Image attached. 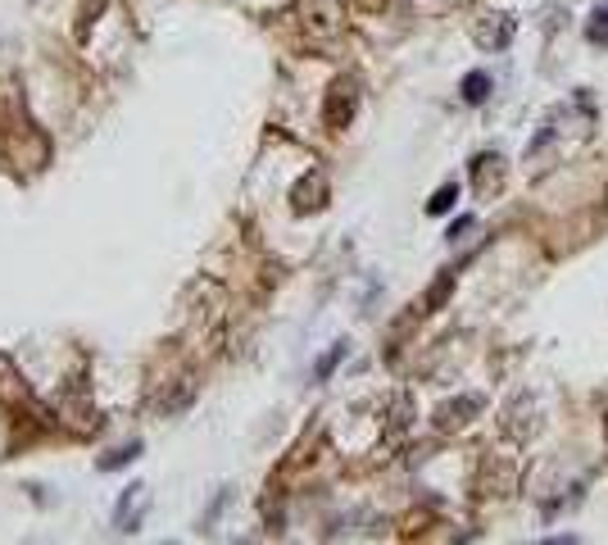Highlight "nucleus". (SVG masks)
<instances>
[{
    "label": "nucleus",
    "instance_id": "nucleus-1",
    "mask_svg": "<svg viewBox=\"0 0 608 545\" xmlns=\"http://www.w3.org/2000/svg\"><path fill=\"white\" fill-rule=\"evenodd\" d=\"M354 109H359V87H354V78H336L332 82V96H327V105H323V123L332 132L350 128Z\"/></svg>",
    "mask_w": 608,
    "mask_h": 545
},
{
    "label": "nucleus",
    "instance_id": "nucleus-2",
    "mask_svg": "<svg viewBox=\"0 0 608 545\" xmlns=\"http://www.w3.org/2000/svg\"><path fill=\"white\" fill-rule=\"evenodd\" d=\"M304 32L309 37H336L341 32V5L336 0H304Z\"/></svg>",
    "mask_w": 608,
    "mask_h": 545
},
{
    "label": "nucleus",
    "instance_id": "nucleus-3",
    "mask_svg": "<svg viewBox=\"0 0 608 545\" xmlns=\"http://www.w3.org/2000/svg\"><path fill=\"white\" fill-rule=\"evenodd\" d=\"M291 200H295V214H314V209H323L327 205V178L318 169H309L300 182H295Z\"/></svg>",
    "mask_w": 608,
    "mask_h": 545
},
{
    "label": "nucleus",
    "instance_id": "nucleus-4",
    "mask_svg": "<svg viewBox=\"0 0 608 545\" xmlns=\"http://www.w3.org/2000/svg\"><path fill=\"white\" fill-rule=\"evenodd\" d=\"M141 518H146V486L132 482L128 491H123V500H118V509H114V523H118V532H137Z\"/></svg>",
    "mask_w": 608,
    "mask_h": 545
},
{
    "label": "nucleus",
    "instance_id": "nucleus-5",
    "mask_svg": "<svg viewBox=\"0 0 608 545\" xmlns=\"http://www.w3.org/2000/svg\"><path fill=\"white\" fill-rule=\"evenodd\" d=\"M472 414H481V396H459V400H450V405L436 409V427H441V432H450V427L468 423Z\"/></svg>",
    "mask_w": 608,
    "mask_h": 545
},
{
    "label": "nucleus",
    "instance_id": "nucleus-6",
    "mask_svg": "<svg viewBox=\"0 0 608 545\" xmlns=\"http://www.w3.org/2000/svg\"><path fill=\"white\" fill-rule=\"evenodd\" d=\"M513 32H518V23H513L509 14H491V23H481L477 28V41L486 50H504L513 41Z\"/></svg>",
    "mask_w": 608,
    "mask_h": 545
},
{
    "label": "nucleus",
    "instance_id": "nucleus-7",
    "mask_svg": "<svg viewBox=\"0 0 608 545\" xmlns=\"http://www.w3.org/2000/svg\"><path fill=\"white\" fill-rule=\"evenodd\" d=\"M472 178H477L481 191H495L504 182V159L500 155H477L472 159Z\"/></svg>",
    "mask_w": 608,
    "mask_h": 545
},
{
    "label": "nucleus",
    "instance_id": "nucleus-8",
    "mask_svg": "<svg viewBox=\"0 0 608 545\" xmlns=\"http://www.w3.org/2000/svg\"><path fill=\"white\" fill-rule=\"evenodd\" d=\"M191 400H196V382H187V377H182V382H177V387L159 400V414H182Z\"/></svg>",
    "mask_w": 608,
    "mask_h": 545
},
{
    "label": "nucleus",
    "instance_id": "nucleus-9",
    "mask_svg": "<svg viewBox=\"0 0 608 545\" xmlns=\"http://www.w3.org/2000/svg\"><path fill=\"white\" fill-rule=\"evenodd\" d=\"M463 100L468 105H486V96H491V73H481V69H472L468 78H463Z\"/></svg>",
    "mask_w": 608,
    "mask_h": 545
},
{
    "label": "nucleus",
    "instance_id": "nucleus-10",
    "mask_svg": "<svg viewBox=\"0 0 608 545\" xmlns=\"http://www.w3.org/2000/svg\"><path fill=\"white\" fill-rule=\"evenodd\" d=\"M450 291H454V273H441V278L432 282V291L422 296V314H436V309L450 300Z\"/></svg>",
    "mask_w": 608,
    "mask_h": 545
},
{
    "label": "nucleus",
    "instance_id": "nucleus-11",
    "mask_svg": "<svg viewBox=\"0 0 608 545\" xmlns=\"http://www.w3.org/2000/svg\"><path fill=\"white\" fill-rule=\"evenodd\" d=\"M141 450H146V446H141V441H128V446H123V450H114V455H105V459H100V473H114V468H128V464H137V459H141Z\"/></svg>",
    "mask_w": 608,
    "mask_h": 545
},
{
    "label": "nucleus",
    "instance_id": "nucleus-12",
    "mask_svg": "<svg viewBox=\"0 0 608 545\" xmlns=\"http://www.w3.org/2000/svg\"><path fill=\"white\" fill-rule=\"evenodd\" d=\"M454 200H459V182H445V187L436 191L432 200H427V214H450Z\"/></svg>",
    "mask_w": 608,
    "mask_h": 545
},
{
    "label": "nucleus",
    "instance_id": "nucleus-13",
    "mask_svg": "<svg viewBox=\"0 0 608 545\" xmlns=\"http://www.w3.org/2000/svg\"><path fill=\"white\" fill-rule=\"evenodd\" d=\"M345 350H350V346H345V341H336V346L327 350L323 359H318V364H314V377H318V382H327V377H332V368L345 359Z\"/></svg>",
    "mask_w": 608,
    "mask_h": 545
},
{
    "label": "nucleus",
    "instance_id": "nucleus-14",
    "mask_svg": "<svg viewBox=\"0 0 608 545\" xmlns=\"http://www.w3.org/2000/svg\"><path fill=\"white\" fill-rule=\"evenodd\" d=\"M586 37L595 41V46H608V5H599V10L590 14V23H586Z\"/></svg>",
    "mask_w": 608,
    "mask_h": 545
},
{
    "label": "nucleus",
    "instance_id": "nucleus-15",
    "mask_svg": "<svg viewBox=\"0 0 608 545\" xmlns=\"http://www.w3.org/2000/svg\"><path fill=\"white\" fill-rule=\"evenodd\" d=\"M100 10H105V0H91V5H82V23H78L82 37H87V28L96 23V14H100Z\"/></svg>",
    "mask_w": 608,
    "mask_h": 545
},
{
    "label": "nucleus",
    "instance_id": "nucleus-16",
    "mask_svg": "<svg viewBox=\"0 0 608 545\" xmlns=\"http://www.w3.org/2000/svg\"><path fill=\"white\" fill-rule=\"evenodd\" d=\"M472 223H477V218H472V214H463V218H454V223H450V241H459V237H463V232H472Z\"/></svg>",
    "mask_w": 608,
    "mask_h": 545
}]
</instances>
